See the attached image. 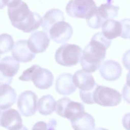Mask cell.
<instances>
[{"instance_id":"cb8c5ba5","label":"cell","mask_w":130,"mask_h":130,"mask_svg":"<svg viewBox=\"0 0 130 130\" xmlns=\"http://www.w3.org/2000/svg\"><path fill=\"white\" fill-rule=\"evenodd\" d=\"M56 120L50 119L47 123L43 121L37 122L34 124L31 130H56Z\"/></svg>"},{"instance_id":"836d02e7","label":"cell","mask_w":130,"mask_h":130,"mask_svg":"<svg viewBox=\"0 0 130 130\" xmlns=\"http://www.w3.org/2000/svg\"><path fill=\"white\" fill-rule=\"evenodd\" d=\"M95 130H108V129H105V128H97V129Z\"/></svg>"},{"instance_id":"4316f807","label":"cell","mask_w":130,"mask_h":130,"mask_svg":"<svg viewBox=\"0 0 130 130\" xmlns=\"http://www.w3.org/2000/svg\"><path fill=\"white\" fill-rule=\"evenodd\" d=\"M122 63L126 69L130 70V50L124 54L122 57Z\"/></svg>"},{"instance_id":"7a4b0ae2","label":"cell","mask_w":130,"mask_h":130,"mask_svg":"<svg viewBox=\"0 0 130 130\" xmlns=\"http://www.w3.org/2000/svg\"><path fill=\"white\" fill-rule=\"evenodd\" d=\"M8 14L13 26L25 33L36 30L42 25L40 15L31 11L24 1L8 7Z\"/></svg>"},{"instance_id":"9a60e30c","label":"cell","mask_w":130,"mask_h":130,"mask_svg":"<svg viewBox=\"0 0 130 130\" xmlns=\"http://www.w3.org/2000/svg\"><path fill=\"white\" fill-rule=\"evenodd\" d=\"M76 87L73 81V76L70 73H62L56 81V90L61 95H69L75 92Z\"/></svg>"},{"instance_id":"d6986e66","label":"cell","mask_w":130,"mask_h":130,"mask_svg":"<svg viewBox=\"0 0 130 130\" xmlns=\"http://www.w3.org/2000/svg\"><path fill=\"white\" fill-rule=\"evenodd\" d=\"M102 34L109 40L121 36L122 32V25L120 21L110 20H105L101 25Z\"/></svg>"},{"instance_id":"5bb4252c","label":"cell","mask_w":130,"mask_h":130,"mask_svg":"<svg viewBox=\"0 0 130 130\" xmlns=\"http://www.w3.org/2000/svg\"><path fill=\"white\" fill-rule=\"evenodd\" d=\"M13 58L19 62H31L36 57L35 53L29 50L28 45V41L25 40H19L14 44L11 50Z\"/></svg>"},{"instance_id":"d6a6232c","label":"cell","mask_w":130,"mask_h":130,"mask_svg":"<svg viewBox=\"0 0 130 130\" xmlns=\"http://www.w3.org/2000/svg\"><path fill=\"white\" fill-rule=\"evenodd\" d=\"M18 130H28V129L26 127L24 126H22V127L21 128H20V129H18Z\"/></svg>"},{"instance_id":"f1b7e54d","label":"cell","mask_w":130,"mask_h":130,"mask_svg":"<svg viewBox=\"0 0 130 130\" xmlns=\"http://www.w3.org/2000/svg\"><path fill=\"white\" fill-rule=\"evenodd\" d=\"M12 78H8L2 74L0 72V86L2 85H10L12 82Z\"/></svg>"},{"instance_id":"ac0fdd59","label":"cell","mask_w":130,"mask_h":130,"mask_svg":"<svg viewBox=\"0 0 130 130\" xmlns=\"http://www.w3.org/2000/svg\"><path fill=\"white\" fill-rule=\"evenodd\" d=\"M20 64L11 57H5L0 60V72L8 78H12L18 72Z\"/></svg>"},{"instance_id":"ffe728a7","label":"cell","mask_w":130,"mask_h":130,"mask_svg":"<svg viewBox=\"0 0 130 130\" xmlns=\"http://www.w3.org/2000/svg\"><path fill=\"white\" fill-rule=\"evenodd\" d=\"M60 20H64V13L59 9H51L44 15L42 19V27L43 31L48 33L52 25Z\"/></svg>"},{"instance_id":"8992f818","label":"cell","mask_w":130,"mask_h":130,"mask_svg":"<svg viewBox=\"0 0 130 130\" xmlns=\"http://www.w3.org/2000/svg\"><path fill=\"white\" fill-rule=\"evenodd\" d=\"M94 104L103 107L117 106L121 103V95L115 89L97 85L93 93Z\"/></svg>"},{"instance_id":"e575fe53","label":"cell","mask_w":130,"mask_h":130,"mask_svg":"<svg viewBox=\"0 0 130 130\" xmlns=\"http://www.w3.org/2000/svg\"><path fill=\"white\" fill-rule=\"evenodd\" d=\"M0 58H1V57H0Z\"/></svg>"},{"instance_id":"3957f363","label":"cell","mask_w":130,"mask_h":130,"mask_svg":"<svg viewBox=\"0 0 130 130\" xmlns=\"http://www.w3.org/2000/svg\"><path fill=\"white\" fill-rule=\"evenodd\" d=\"M19 79L22 81H32L36 88L47 90L53 85L54 76L49 70L42 68L38 65H33L23 72Z\"/></svg>"},{"instance_id":"1f68e13d","label":"cell","mask_w":130,"mask_h":130,"mask_svg":"<svg viewBox=\"0 0 130 130\" xmlns=\"http://www.w3.org/2000/svg\"><path fill=\"white\" fill-rule=\"evenodd\" d=\"M5 5H4V3H3V1L2 0H0V10H1V9H3L4 8H5Z\"/></svg>"},{"instance_id":"2e32d148","label":"cell","mask_w":130,"mask_h":130,"mask_svg":"<svg viewBox=\"0 0 130 130\" xmlns=\"http://www.w3.org/2000/svg\"><path fill=\"white\" fill-rule=\"evenodd\" d=\"M70 121L74 130H93L95 128L93 117L85 112L79 113Z\"/></svg>"},{"instance_id":"4dcf8cb0","label":"cell","mask_w":130,"mask_h":130,"mask_svg":"<svg viewBox=\"0 0 130 130\" xmlns=\"http://www.w3.org/2000/svg\"><path fill=\"white\" fill-rule=\"evenodd\" d=\"M126 85L130 87V70L127 73V76H126Z\"/></svg>"},{"instance_id":"484cf974","label":"cell","mask_w":130,"mask_h":130,"mask_svg":"<svg viewBox=\"0 0 130 130\" xmlns=\"http://www.w3.org/2000/svg\"><path fill=\"white\" fill-rule=\"evenodd\" d=\"M122 96L124 100L130 104V87H129L126 84L122 89Z\"/></svg>"},{"instance_id":"603a6c76","label":"cell","mask_w":130,"mask_h":130,"mask_svg":"<svg viewBox=\"0 0 130 130\" xmlns=\"http://www.w3.org/2000/svg\"><path fill=\"white\" fill-rule=\"evenodd\" d=\"M14 44L11 36L8 34H0V55L5 54L11 50Z\"/></svg>"},{"instance_id":"f546056e","label":"cell","mask_w":130,"mask_h":130,"mask_svg":"<svg viewBox=\"0 0 130 130\" xmlns=\"http://www.w3.org/2000/svg\"><path fill=\"white\" fill-rule=\"evenodd\" d=\"M2 1L5 6H7L8 7H9V6H14V5L19 3L21 1V0H2Z\"/></svg>"},{"instance_id":"7c38bea8","label":"cell","mask_w":130,"mask_h":130,"mask_svg":"<svg viewBox=\"0 0 130 130\" xmlns=\"http://www.w3.org/2000/svg\"><path fill=\"white\" fill-rule=\"evenodd\" d=\"M28 45L29 50L34 53L44 52L50 44V38L45 31H36L29 37Z\"/></svg>"},{"instance_id":"44dd1931","label":"cell","mask_w":130,"mask_h":130,"mask_svg":"<svg viewBox=\"0 0 130 130\" xmlns=\"http://www.w3.org/2000/svg\"><path fill=\"white\" fill-rule=\"evenodd\" d=\"M56 102L52 95H44L38 102V109L40 114L48 116L52 114L56 110Z\"/></svg>"},{"instance_id":"4fadbf2b","label":"cell","mask_w":130,"mask_h":130,"mask_svg":"<svg viewBox=\"0 0 130 130\" xmlns=\"http://www.w3.org/2000/svg\"><path fill=\"white\" fill-rule=\"evenodd\" d=\"M122 69L118 62L109 60L103 62L99 67V73L104 79L114 81L118 79L122 74Z\"/></svg>"},{"instance_id":"83f0119b","label":"cell","mask_w":130,"mask_h":130,"mask_svg":"<svg viewBox=\"0 0 130 130\" xmlns=\"http://www.w3.org/2000/svg\"><path fill=\"white\" fill-rule=\"evenodd\" d=\"M122 125L126 130H130V113L125 114L122 118Z\"/></svg>"},{"instance_id":"9c48e42d","label":"cell","mask_w":130,"mask_h":130,"mask_svg":"<svg viewBox=\"0 0 130 130\" xmlns=\"http://www.w3.org/2000/svg\"><path fill=\"white\" fill-rule=\"evenodd\" d=\"M17 107L20 114L24 116L34 115L38 108L36 94L32 91H25L22 93L17 99Z\"/></svg>"},{"instance_id":"52a82bcc","label":"cell","mask_w":130,"mask_h":130,"mask_svg":"<svg viewBox=\"0 0 130 130\" xmlns=\"http://www.w3.org/2000/svg\"><path fill=\"white\" fill-rule=\"evenodd\" d=\"M97 8L94 0H70L66 11L71 17L87 19Z\"/></svg>"},{"instance_id":"8fae6325","label":"cell","mask_w":130,"mask_h":130,"mask_svg":"<svg viewBox=\"0 0 130 130\" xmlns=\"http://www.w3.org/2000/svg\"><path fill=\"white\" fill-rule=\"evenodd\" d=\"M0 126L8 130H18L22 127V119L17 110L0 109Z\"/></svg>"},{"instance_id":"d4e9b609","label":"cell","mask_w":130,"mask_h":130,"mask_svg":"<svg viewBox=\"0 0 130 130\" xmlns=\"http://www.w3.org/2000/svg\"><path fill=\"white\" fill-rule=\"evenodd\" d=\"M120 22L122 25L121 37L124 39H128L130 38V19H123L121 20Z\"/></svg>"},{"instance_id":"277c9868","label":"cell","mask_w":130,"mask_h":130,"mask_svg":"<svg viewBox=\"0 0 130 130\" xmlns=\"http://www.w3.org/2000/svg\"><path fill=\"white\" fill-rule=\"evenodd\" d=\"M73 81L75 86L80 90V97L83 102L89 105L94 104L93 93L98 84L96 83L93 76L84 70H79L74 74Z\"/></svg>"},{"instance_id":"30bf717a","label":"cell","mask_w":130,"mask_h":130,"mask_svg":"<svg viewBox=\"0 0 130 130\" xmlns=\"http://www.w3.org/2000/svg\"><path fill=\"white\" fill-rule=\"evenodd\" d=\"M71 25L64 20L55 23L50 28L48 33L52 40L57 43H65L70 40L73 35Z\"/></svg>"},{"instance_id":"5b68a950","label":"cell","mask_w":130,"mask_h":130,"mask_svg":"<svg viewBox=\"0 0 130 130\" xmlns=\"http://www.w3.org/2000/svg\"><path fill=\"white\" fill-rule=\"evenodd\" d=\"M82 50L73 44H64L59 47L55 53V60L59 65L65 67L76 66L80 62Z\"/></svg>"},{"instance_id":"e0dca14e","label":"cell","mask_w":130,"mask_h":130,"mask_svg":"<svg viewBox=\"0 0 130 130\" xmlns=\"http://www.w3.org/2000/svg\"><path fill=\"white\" fill-rule=\"evenodd\" d=\"M17 99V93L10 85L0 86V109H7L11 107Z\"/></svg>"},{"instance_id":"ba28073f","label":"cell","mask_w":130,"mask_h":130,"mask_svg":"<svg viewBox=\"0 0 130 130\" xmlns=\"http://www.w3.org/2000/svg\"><path fill=\"white\" fill-rule=\"evenodd\" d=\"M55 110L58 116L70 120L78 114L84 112V106L81 103L63 97L57 102Z\"/></svg>"},{"instance_id":"7402d4cb","label":"cell","mask_w":130,"mask_h":130,"mask_svg":"<svg viewBox=\"0 0 130 130\" xmlns=\"http://www.w3.org/2000/svg\"><path fill=\"white\" fill-rule=\"evenodd\" d=\"M119 10V6H114L110 1H108L106 3L102 4L99 7H98L97 13L104 22L105 20L116 17L118 15Z\"/></svg>"},{"instance_id":"6da1fadb","label":"cell","mask_w":130,"mask_h":130,"mask_svg":"<svg viewBox=\"0 0 130 130\" xmlns=\"http://www.w3.org/2000/svg\"><path fill=\"white\" fill-rule=\"evenodd\" d=\"M111 44L102 32H97L92 38L89 44L84 48L80 62L84 71L89 73L95 72L106 57L107 49Z\"/></svg>"}]
</instances>
